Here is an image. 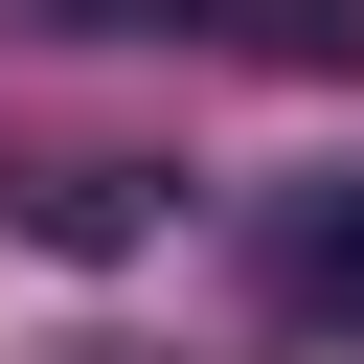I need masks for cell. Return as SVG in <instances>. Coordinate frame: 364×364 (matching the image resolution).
<instances>
[{
	"label": "cell",
	"mask_w": 364,
	"mask_h": 364,
	"mask_svg": "<svg viewBox=\"0 0 364 364\" xmlns=\"http://www.w3.org/2000/svg\"><path fill=\"white\" fill-rule=\"evenodd\" d=\"M273 296L296 318H364V182H296L273 205Z\"/></svg>",
	"instance_id": "obj_1"
}]
</instances>
